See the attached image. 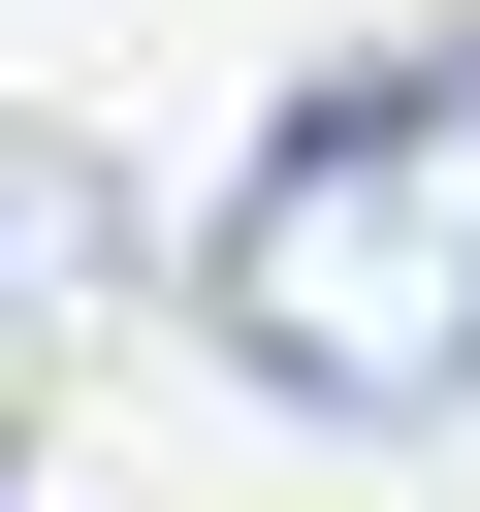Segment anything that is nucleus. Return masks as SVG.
Wrapping results in <instances>:
<instances>
[{
	"mask_svg": "<svg viewBox=\"0 0 480 512\" xmlns=\"http://www.w3.org/2000/svg\"><path fill=\"white\" fill-rule=\"evenodd\" d=\"M192 320H224V384H288V416H352V448L480 416V32L288 96V128L224 160V224H192Z\"/></svg>",
	"mask_w": 480,
	"mask_h": 512,
	"instance_id": "f257e3e1",
	"label": "nucleus"
},
{
	"mask_svg": "<svg viewBox=\"0 0 480 512\" xmlns=\"http://www.w3.org/2000/svg\"><path fill=\"white\" fill-rule=\"evenodd\" d=\"M64 288H128V192H96L64 128H0V352H32Z\"/></svg>",
	"mask_w": 480,
	"mask_h": 512,
	"instance_id": "f03ea898",
	"label": "nucleus"
},
{
	"mask_svg": "<svg viewBox=\"0 0 480 512\" xmlns=\"http://www.w3.org/2000/svg\"><path fill=\"white\" fill-rule=\"evenodd\" d=\"M0 512H32V448H0Z\"/></svg>",
	"mask_w": 480,
	"mask_h": 512,
	"instance_id": "7ed1b4c3",
	"label": "nucleus"
}]
</instances>
